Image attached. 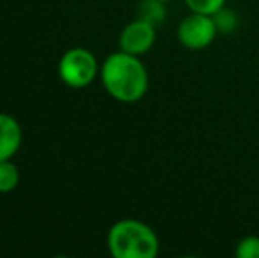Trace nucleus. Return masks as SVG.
<instances>
[{
  "instance_id": "obj_1",
  "label": "nucleus",
  "mask_w": 259,
  "mask_h": 258,
  "mask_svg": "<svg viewBox=\"0 0 259 258\" xmlns=\"http://www.w3.org/2000/svg\"><path fill=\"white\" fill-rule=\"evenodd\" d=\"M101 82L106 92L120 103H138L148 90V72L138 55L116 52L101 65Z\"/></svg>"
},
{
  "instance_id": "obj_2",
  "label": "nucleus",
  "mask_w": 259,
  "mask_h": 258,
  "mask_svg": "<svg viewBox=\"0 0 259 258\" xmlns=\"http://www.w3.org/2000/svg\"><path fill=\"white\" fill-rule=\"evenodd\" d=\"M159 237L154 228L138 219L116 221L108 234V249L115 258H155Z\"/></svg>"
},
{
  "instance_id": "obj_3",
  "label": "nucleus",
  "mask_w": 259,
  "mask_h": 258,
  "mask_svg": "<svg viewBox=\"0 0 259 258\" xmlns=\"http://www.w3.org/2000/svg\"><path fill=\"white\" fill-rule=\"evenodd\" d=\"M99 72V64L92 52L85 48H72L60 59L58 75L67 87L83 89L96 80Z\"/></svg>"
},
{
  "instance_id": "obj_4",
  "label": "nucleus",
  "mask_w": 259,
  "mask_h": 258,
  "mask_svg": "<svg viewBox=\"0 0 259 258\" xmlns=\"http://www.w3.org/2000/svg\"><path fill=\"white\" fill-rule=\"evenodd\" d=\"M219 35L217 27H215L213 16L201 13H192L187 14L184 20L178 23L177 28V38L184 48L192 50V52H199L205 50L215 38Z\"/></svg>"
},
{
  "instance_id": "obj_5",
  "label": "nucleus",
  "mask_w": 259,
  "mask_h": 258,
  "mask_svg": "<svg viewBox=\"0 0 259 258\" xmlns=\"http://www.w3.org/2000/svg\"><path fill=\"white\" fill-rule=\"evenodd\" d=\"M155 28H157L155 25L148 23V21L141 20V18H136L134 21L127 23L123 27V30L120 32V38H118L120 50L138 57L150 52L157 39Z\"/></svg>"
},
{
  "instance_id": "obj_6",
  "label": "nucleus",
  "mask_w": 259,
  "mask_h": 258,
  "mask_svg": "<svg viewBox=\"0 0 259 258\" xmlns=\"http://www.w3.org/2000/svg\"><path fill=\"white\" fill-rule=\"evenodd\" d=\"M21 126L14 117L0 114V161L11 159L21 145Z\"/></svg>"
},
{
  "instance_id": "obj_7",
  "label": "nucleus",
  "mask_w": 259,
  "mask_h": 258,
  "mask_svg": "<svg viewBox=\"0 0 259 258\" xmlns=\"http://www.w3.org/2000/svg\"><path fill=\"white\" fill-rule=\"evenodd\" d=\"M166 2H160V0H141L138 6V18L155 27L166 20Z\"/></svg>"
},
{
  "instance_id": "obj_8",
  "label": "nucleus",
  "mask_w": 259,
  "mask_h": 258,
  "mask_svg": "<svg viewBox=\"0 0 259 258\" xmlns=\"http://www.w3.org/2000/svg\"><path fill=\"white\" fill-rule=\"evenodd\" d=\"M20 182V172L11 159L0 161V193H11Z\"/></svg>"
},
{
  "instance_id": "obj_9",
  "label": "nucleus",
  "mask_w": 259,
  "mask_h": 258,
  "mask_svg": "<svg viewBox=\"0 0 259 258\" xmlns=\"http://www.w3.org/2000/svg\"><path fill=\"white\" fill-rule=\"evenodd\" d=\"M213 21L219 34H233L240 25L238 14L233 9H228V7H222L221 11H217L213 14Z\"/></svg>"
},
{
  "instance_id": "obj_10",
  "label": "nucleus",
  "mask_w": 259,
  "mask_h": 258,
  "mask_svg": "<svg viewBox=\"0 0 259 258\" xmlns=\"http://www.w3.org/2000/svg\"><path fill=\"white\" fill-rule=\"evenodd\" d=\"M184 2L189 7V11H192V13H201V14L213 16L217 11L226 7L228 0H184Z\"/></svg>"
},
{
  "instance_id": "obj_11",
  "label": "nucleus",
  "mask_w": 259,
  "mask_h": 258,
  "mask_svg": "<svg viewBox=\"0 0 259 258\" xmlns=\"http://www.w3.org/2000/svg\"><path fill=\"white\" fill-rule=\"evenodd\" d=\"M235 255L238 258H259V237L247 235L240 239L235 248Z\"/></svg>"
},
{
  "instance_id": "obj_12",
  "label": "nucleus",
  "mask_w": 259,
  "mask_h": 258,
  "mask_svg": "<svg viewBox=\"0 0 259 258\" xmlns=\"http://www.w3.org/2000/svg\"><path fill=\"white\" fill-rule=\"evenodd\" d=\"M160 2H169V0H160Z\"/></svg>"
}]
</instances>
